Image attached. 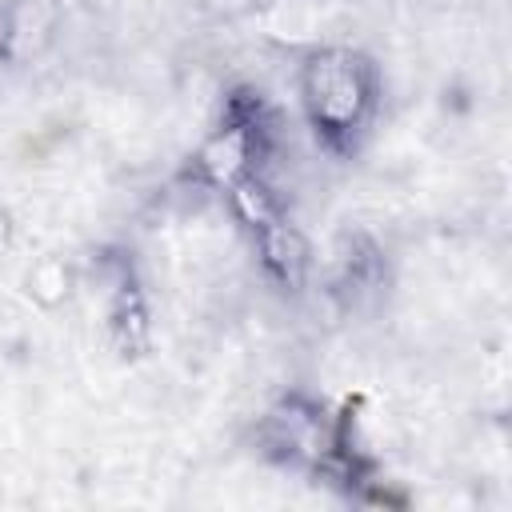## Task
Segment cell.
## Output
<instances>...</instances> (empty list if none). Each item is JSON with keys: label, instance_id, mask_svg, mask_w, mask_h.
Returning <instances> with one entry per match:
<instances>
[{"label": "cell", "instance_id": "1", "mask_svg": "<svg viewBox=\"0 0 512 512\" xmlns=\"http://www.w3.org/2000/svg\"><path fill=\"white\" fill-rule=\"evenodd\" d=\"M296 92L316 144L348 156L380 108V68L352 44H320L300 60Z\"/></svg>", "mask_w": 512, "mask_h": 512}, {"label": "cell", "instance_id": "2", "mask_svg": "<svg viewBox=\"0 0 512 512\" xmlns=\"http://www.w3.org/2000/svg\"><path fill=\"white\" fill-rule=\"evenodd\" d=\"M268 152V116L260 104V92H236L228 96L224 120L204 136V144L192 156L196 176L208 188L228 192L236 180L260 172V160Z\"/></svg>", "mask_w": 512, "mask_h": 512}, {"label": "cell", "instance_id": "3", "mask_svg": "<svg viewBox=\"0 0 512 512\" xmlns=\"http://www.w3.org/2000/svg\"><path fill=\"white\" fill-rule=\"evenodd\" d=\"M260 444L272 460L292 468H328L332 464V416L324 404L292 392L260 420Z\"/></svg>", "mask_w": 512, "mask_h": 512}, {"label": "cell", "instance_id": "4", "mask_svg": "<svg viewBox=\"0 0 512 512\" xmlns=\"http://www.w3.org/2000/svg\"><path fill=\"white\" fill-rule=\"evenodd\" d=\"M252 240H256V252H260V264L264 272L280 284V288H300L308 268H312V248L304 240V232L280 212L264 224L252 228Z\"/></svg>", "mask_w": 512, "mask_h": 512}, {"label": "cell", "instance_id": "5", "mask_svg": "<svg viewBox=\"0 0 512 512\" xmlns=\"http://www.w3.org/2000/svg\"><path fill=\"white\" fill-rule=\"evenodd\" d=\"M72 284H76V276L60 256H40L24 276L28 300H36L40 308H60L72 296Z\"/></svg>", "mask_w": 512, "mask_h": 512}, {"label": "cell", "instance_id": "6", "mask_svg": "<svg viewBox=\"0 0 512 512\" xmlns=\"http://www.w3.org/2000/svg\"><path fill=\"white\" fill-rule=\"evenodd\" d=\"M12 232H16V224H12V212L0 204V252L12 244Z\"/></svg>", "mask_w": 512, "mask_h": 512}]
</instances>
